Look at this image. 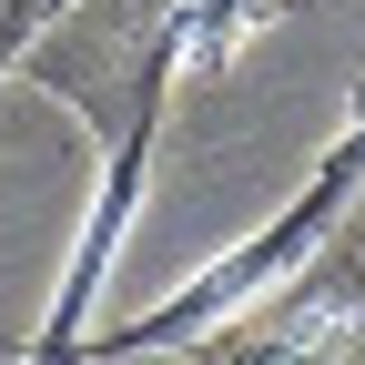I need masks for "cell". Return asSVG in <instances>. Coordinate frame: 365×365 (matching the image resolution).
Here are the masks:
<instances>
[{"instance_id":"6da1fadb","label":"cell","mask_w":365,"mask_h":365,"mask_svg":"<svg viewBox=\"0 0 365 365\" xmlns=\"http://www.w3.org/2000/svg\"><path fill=\"white\" fill-rule=\"evenodd\" d=\"M264 21V0H71V11L31 41L21 81L71 102L91 132H102V193H91V223L51 284V314H41V345L31 365H81V314L102 294V274L143 213V173H153V143H163V102H173V71L203 61L223 71L234 41Z\"/></svg>"},{"instance_id":"7a4b0ae2","label":"cell","mask_w":365,"mask_h":365,"mask_svg":"<svg viewBox=\"0 0 365 365\" xmlns=\"http://www.w3.org/2000/svg\"><path fill=\"white\" fill-rule=\"evenodd\" d=\"M365 193V102H355V122L325 143V163L304 173V193L264 223V234H244V244H223L182 294H163L153 314H132V325H112V335H81V355H153V345H203L213 325H234L244 304H264L274 284H294V274L325 254V234L345 223V203Z\"/></svg>"},{"instance_id":"3957f363","label":"cell","mask_w":365,"mask_h":365,"mask_svg":"<svg viewBox=\"0 0 365 365\" xmlns=\"http://www.w3.org/2000/svg\"><path fill=\"white\" fill-rule=\"evenodd\" d=\"M61 11H71V0H0V81H11V71L31 61V41L51 31Z\"/></svg>"}]
</instances>
